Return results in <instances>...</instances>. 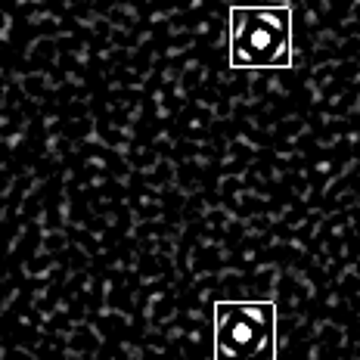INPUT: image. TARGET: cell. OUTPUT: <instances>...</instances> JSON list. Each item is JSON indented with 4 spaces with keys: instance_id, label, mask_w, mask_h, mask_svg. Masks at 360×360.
<instances>
[{
    "instance_id": "1",
    "label": "cell",
    "mask_w": 360,
    "mask_h": 360,
    "mask_svg": "<svg viewBox=\"0 0 360 360\" xmlns=\"http://www.w3.org/2000/svg\"><path fill=\"white\" fill-rule=\"evenodd\" d=\"M230 65L233 69L292 65L289 6H233L230 10Z\"/></svg>"
},
{
    "instance_id": "2",
    "label": "cell",
    "mask_w": 360,
    "mask_h": 360,
    "mask_svg": "<svg viewBox=\"0 0 360 360\" xmlns=\"http://www.w3.org/2000/svg\"><path fill=\"white\" fill-rule=\"evenodd\" d=\"M214 360H276V304L264 298L217 302Z\"/></svg>"
}]
</instances>
